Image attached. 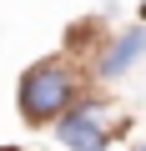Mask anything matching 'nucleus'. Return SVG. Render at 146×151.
<instances>
[{
  "label": "nucleus",
  "mask_w": 146,
  "mask_h": 151,
  "mask_svg": "<svg viewBox=\"0 0 146 151\" xmlns=\"http://www.w3.org/2000/svg\"><path fill=\"white\" fill-rule=\"evenodd\" d=\"M65 101H70V76L60 65H35L20 81V106H25L30 121H50Z\"/></svg>",
  "instance_id": "1"
},
{
  "label": "nucleus",
  "mask_w": 146,
  "mask_h": 151,
  "mask_svg": "<svg viewBox=\"0 0 146 151\" xmlns=\"http://www.w3.org/2000/svg\"><path fill=\"white\" fill-rule=\"evenodd\" d=\"M60 141L70 151H106V131L91 121V116H65L60 121Z\"/></svg>",
  "instance_id": "2"
},
{
  "label": "nucleus",
  "mask_w": 146,
  "mask_h": 151,
  "mask_svg": "<svg viewBox=\"0 0 146 151\" xmlns=\"http://www.w3.org/2000/svg\"><path fill=\"white\" fill-rule=\"evenodd\" d=\"M141 50H146V30H131V35H121V45H116V50L101 60V70H106V76H121V70H126V65H131Z\"/></svg>",
  "instance_id": "3"
}]
</instances>
